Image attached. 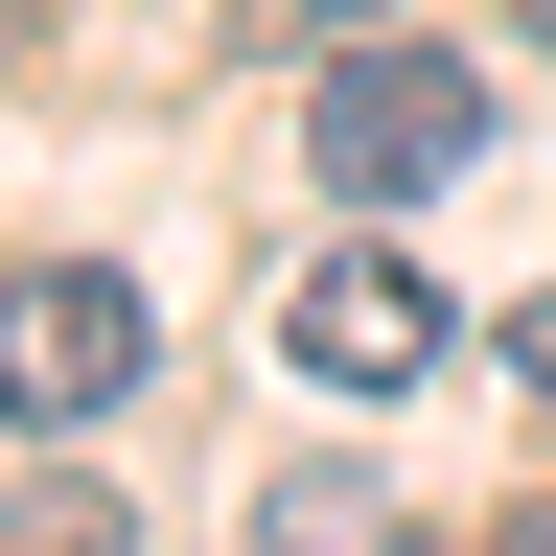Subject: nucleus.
Returning <instances> with one entry per match:
<instances>
[{
  "label": "nucleus",
  "mask_w": 556,
  "mask_h": 556,
  "mask_svg": "<svg viewBox=\"0 0 556 556\" xmlns=\"http://www.w3.org/2000/svg\"><path fill=\"white\" fill-rule=\"evenodd\" d=\"M464 163H486V70L464 47H325V93H302V186L325 208H417Z\"/></svg>",
  "instance_id": "1"
},
{
  "label": "nucleus",
  "mask_w": 556,
  "mask_h": 556,
  "mask_svg": "<svg viewBox=\"0 0 556 556\" xmlns=\"http://www.w3.org/2000/svg\"><path fill=\"white\" fill-rule=\"evenodd\" d=\"M139 371H163V325H139L116 255H24L0 278V417H24V441H93Z\"/></svg>",
  "instance_id": "2"
},
{
  "label": "nucleus",
  "mask_w": 556,
  "mask_h": 556,
  "mask_svg": "<svg viewBox=\"0 0 556 556\" xmlns=\"http://www.w3.org/2000/svg\"><path fill=\"white\" fill-rule=\"evenodd\" d=\"M278 348H302L325 394H417V371H441V278L348 232V255H302V278H278Z\"/></svg>",
  "instance_id": "3"
},
{
  "label": "nucleus",
  "mask_w": 556,
  "mask_h": 556,
  "mask_svg": "<svg viewBox=\"0 0 556 556\" xmlns=\"http://www.w3.org/2000/svg\"><path fill=\"white\" fill-rule=\"evenodd\" d=\"M0 556H139V510L93 464H24V486H0Z\"/></svg>",
  "instance_id": "4"
},
{
  "label": "nucleus",
  "mask_w": 556,
  "mask_h": 556,
  "mask_svg": "<svg viewBox=\"0 0 556 556\" xmlns=\"http://www.w3.org/2000/svg\"><path fill=\"white\" fill-rule=\"evenodd\" d=\"M255 556H394V533H371L348 464H278V486H255Z\"/></svg>",
  "instance_id": "5"
},
{
  "label": "nucleus",
  "mask_w": 556,
  "mask_h": 556,
  "mask_svg": "<svg viewBox=\"0 0 556 556\" xmlns=\"http://www.w3.org/2000/svg\"><path fill=\"white\" fill-rule=\"evenodd\" d=\"M510 371H533V394H556V278H533V302H510Z\"/></svg>",
  "instance_id": "6"
},
{
  "label": "nucleus",
  "mask_w": 556,
  "mask_h": 556,
  "mask_svg": "<svg viewBox=\"0 0 556 556\" xmlns=\"http://www.w3.org/2000/svg\"><path fill=\"white\" fill-rule=\"evenodd\" d=\"M486 556H556V510H510V533H486Z\"/></svg>",
  "instance_id": "7"
},
{
  "label": "nucleus",
  "mask_w": 556,
  "mask_h": 556,
  "mask_svg": "<svg viewBox=\"0 0 556 556\" xmlns=\"http://www.w3.org/2000/svg\"><path fill=\"white\" fill-rule=\"evenodd\" d=\"M24 24H47V0H0V47H24Z\"/></svg>",
  "instance_id": "8"
},
{
  "label": "nucleus",
  "mask_w": 556,
  "mask_h": 556,
  "mask_svg": "<svg viewBox=\"0 0 556 556\" xmlns=\"http://www.w3.org/2000/svg\"><path fill=\"white\" fill-rule=\"evenodd\" d=\"M325 24H394V0H325Z\"/></svg>",
  "instance_id": "9"
},
{
  "label": "nucleus",
  "mask_w": 556,
  "mask_h": 556,
  "mask_svg": "<svg viewBox=\"0 0 556 556\" xmlns=\"http://www.w3.org/2000/svg\"><path fill=\"white\" fill-rule=\"evenodd\" d=\"M533 47H556V0H533Z\"/></svg>",
  "instance_id": "10"
}]
</instances>
